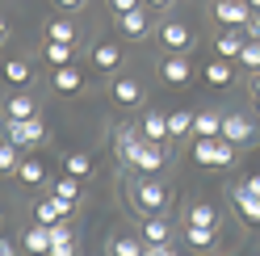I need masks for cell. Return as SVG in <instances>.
<instances>
[{
	"instance_id": "obj_1",
	"label": "cell",
	"mask_w": 260,
	"mask_h": 256,
	"mask_svg": "<svg viewBox=\"0 0 260 256\" xmlns=\"http://www.w3.org/2000/svg\"><path fill=\"white\" fill-rule=\"evenodd\" d=\"M118 155L135 172H143V177H155V172L168 164V147H164V143L143 139L135 126H122V131H118Z\"/></svg>"
},
{
	"instance_id": "obj_2",
	"label": "cell",
	"mask_w": 260,
	"mask_h": 256,
	"mask_svg": "<svg viewBox=\"0 0 260 256\" xmlns=\"http://www.w3.org/2000/svg\"><path fill=\"white\" fill-rule=\"evenodd\" d=\"M130 198H135V206H139V218L143 214H164L172 206V194H168L164 181H135L130 185Z\"/></svg>"
},
{
	"instance_id": "obj_3",
	"label": "cell",
	"mask_w": 260,
	"mask_h": 256,
	"mask_svg": "<svg viewBox=\"0 0 260 256\" xmlns=\"http://www.w3.org/2000/svg\"><path fill=\"white\" fill-rule=\"evenodd\" d=\"M235 155H239V147L226 143V139H198L193 143V159L206 164V168H231Z\"/></svg>"
},
{
	"instance_id": "obj_4",
	"label": "cell",
	"mask_w": 260,
	"mask_h": 256,
	"mask_svg": "<svg viewBox=\"0 0 260 256\" xmlns=\"http://www.w3.org/2000/svg\"><path fill=\"white\" fill-rule=\"evenodd\" d=\"M222 139L235 143V147H256V126L239 114V109H226L222 114Z\"/></svg>"
},
{
	"instance_id": "obj_5",
	"label": "cell",
	"mask_w": 260,
	"mask_h": 256,
	"mask_svg": "<svg viewBox=\"0 0 260 256\" xmlns=\"http://www.w3.org/2000/svg\"><path fill=\"white\" fill-rule=\"evenodd\" d=\"M5 139H13L17 147H38L46 139V126H42V118H25V122L5 118Z\"/></svg>"
},
{
	"instance_id": "obj_6",
	"label": "cell",
	"mask_w": 260,
	"mask_h": 256,
	"mask_svg": "<svg viewBox=\"0 0 260 256\" xmlns=\"http://www.w3.org/2000/svg\"><path fill=\"white\" fill-rule=\"evenodd\" d=\"M109 97H113V105H122V109H135V105H143V84L135 76H118L109 84Z\"/></svg>"
},
{
	"instance_id": "obj_7",
	"label": "cell",
	"mask_w": 260,
	"mask_h": 256,
	"mask_svg": "<svg viewBox=\"0 0 260 256\" xmlns=\"http://www.w3.org/2000/svg\"><path fill=\"white\" fill-rule=\"evenodd\" d=\"M210 13H214L222 25H248L252 5H248V0H214V5H210Z\"/></svg>"
},
{
	"instance_id": "obj_8",
	"label": "cell",
	"mask_w": 260,
	"mask_h": 256,
	"mask_svg": "<svg viewBox=\"0 0 260 256\" xmlns=\"http://www.w3.org/2000/svg\"><path fill=\"white\" fill-rule=\"evenodd\" d=\"M243 46H248V34H243V25H226L222 34L214 38V55L218 59H239Z\"/></svg>"
},
{
	"instance_id": "obj_9",
	"label": "cell",
	"mask_w": 260,
	"mask_h": 256,
	"mask_svg": "<svg viewBox=\"0 0 260 256\" xmlns=\"http://www.w3.org/2000/svg\"><path fill=\"white\" fill-rule=\"evenodd\" d=\"M159 42H164L172 55H185L193 46V34H189L185 21H164V25H159Z\"/></svg>"
},
{
	"instance_id": "obj_10",
	"label": "cell",
	"mask_w": 260,
	"mask_h": 256,
	"mask_svg": "<svg viewBox=\"0 0 260 256\" xmlns=\"http://www.w3.org/2000/svg\"><path fill=\"white\" fill-rule=\"evenodd\" d=\"M189 76H193V68H189L185 55H168L164 63H159V80H164V84H172V88H185Z\"/></svg>"
},
{
	"instance_id": "obj_11",
	"label": "cell",
	"mask_w": 260,
	"mask_h": 256,
	"mask_svg": "<svg viewBox=\"0 0 260 256\" xmlns=\"http://www.w3.org/2000/svg\"><path fill=\"white\" fill-rule=\"evenodd\" d=\"M72 210H76L72 202H63V198H55V194H51V198H42V202L34 206V222H42V227H51V222L68 218Z\"/></svg>"
},
{
	"instance_id": "obj_12",
	"label": "cell",
	"mask_w": 260,
	"mask_h": 256,
	"mask_svg": "<svg viewBox=\"0 0 260 256\" xmlns=\"http://www.w3.org/2000/svg\"><path fill=\"white\" fill-rule=\"evenodd\" d=\"M21 252H25V256H51V227L34 222V227L21 235Z\"/></svg>"
},
{
	"instance_id": "obj_13",
	"label": "cell",
	"mask_w": 260,
	"mask_h": 256,
	"mask_svg": "<svg viewBox=\"0 0 260 256\" xmlns=\"http://www.w3.org/2000/svg\"><path fill=\"white\" fill-rule=\"evenodd\" d=\"M231 202L239 206V218L248 222V227H260V198H256V194H248L243 185H235V189H231Z\"/></svg>"
},
{
	"instance_id": "obj_14",
	"label": "cell",
	"mask_w": 260,
	"mask_h": 256,
	"mask_svg": "<svg viewBox=\"0 0 260 256\" xmlns=\"http://www.w3.org/2000/svg\"><path fill=\"white\" fill-rule=\"evenodd\" d=\"M143 139L151 143H168V114H159V109H143V126H139Z\"/></svg>"
},
{
	"instance_id": "obj_15",
	"label": "cell",
	"mask_w": 260,
	"mask_h": 256,
	"mask_svg": "<svg viewBox=\"0 0 260 256\" xmlns=\"http://www.w3.org/2000/svg\"><path fill=\"white\" fill-rule=\"evenodd\" d=\"M193 135L198 139H222V109H202V114H193Z\"/></svg>"
},
{
	"instance_id": "obj_16",
	"label": "cell",
	"mask_w": 260,
	"mask_h": 256,
	"mask_svg": "<svg viewBox=\"0 0 260 256\" xmlns=\"http://www.w3.org/2000/svg\"><path fill=\"white\" fill-rule=\"evenodd\" d=\"M172 239V222L164 214H143V244H168Z\"/></svg>"
},
{
	"instance_id": "obj_17",
	"label": "cell",
	"mask_w": 260,
	"mask_h": 256,
	"mask_svg": "<svg viewBox=\"0 0 260 256\" xmlns=\"http://www.w3.org/2000/svg\"><path fill=\"white\" fill-rule=\"evenodd\" d=\"M118 63H122V46L118 42H96L92 46V68L96 72H118Z\"/></svg>"
},
{
	"instance_id": "obj_18",
	"label": "cell",
	"mask_w": 260,
	"mask_h": 256,
	"mask_svg": "<svg viewBox=\"0 0 260 256\" xmlns=\"http://www.w3.org/2000/svg\"><path fill=\"white\" fill-rule=\"evenodd\" d=\"M5 118H13V122L38 118V101L29 97V92H17V97H9V101H5Z\"/></svg>"
},
{
	"instance_id": "obj_19",
	"label": "cell",
	"mask_w": 260,
	"mask_h": 256,
	"mask_svg": "<svg viewBox=\"0 0 260 256\" xmlns=\"http://www.w3.org/2000/svg\"><path fill=\"white\" fill-rule=\"evenodd\" d=\"M147 9H130V13H122L118 17V34H126V38H143L147 34Z\"/></svg>"
},
{
	"instance_id": "obj_20",
	"label": "cell",
	"mask_w": 260,
	"mask_h": 256,
	"mask_svg": "<svg viewBox=\"0 0 260 256\" xmlns=\"http://www.w3.org/2000/svg\"><path fill=\"white\" fill-rule=\"evenodd\" d=\"M51 88H55V92H63V97H68V92H80V88H84V76H80L72 63H68V68H55Z\"/></svg>"
},
{
	"instance_id": "obj_21",
	"label": "cell",
	"mask_w": 260,
	"mask_h": 256,
	"mask_svg": "<svg viewBox=\"0 0 260 256\" xmlns=\"http://www.w3.org/2000/svg\"><path fill=\"white\" fill-rule=\"evenodd\" d=\"M51 194L76 206L80 198H84V185H80V177H72V172H63V177H55V181H51Z\"/></svg>"
},
{
	"instance_id": "obj_22",
	"label": "cell",
	"mask_w": 260,
	"mask_h": 256,
	"mask_svg": "<svg viewBox=\"0 0 260 256\" xmlns=\"http://www.w3.org/2000/svg\"><path fill=\"white\" fill-rule=\"evenodd\" d=\"M206 84H210V88H231V84H235L231 59H214V63H206Z\"/></svg>"
},
{
	"instance_id": "obj_23",
	"label": "cell",
	"mask_w": 260,
	"mask_h": 256,
	"mask_svg": "<svg viewBox=\"0 0 260 256\" xmlns=\"http://www.w3.org/2000/svg\"><path fill=\"white\" fill-rule=\"evenodd\" d=\"M185 222H193V227H210V231H218V210L210 202H198V206H189L185 210Z\"/></svg>"
},
{
	"instance_id": "obj_24",
	"label": "cell",
	"mask_w": 260,
	"mask_h": 256,
	"mask_svg": "<svg viewBox=\"0 0 260 256\" xmlns=\"http://www.w3.org/2000/svg\"><path fill=\"white\" fill-rule=\"evenodd\" d=\"M0 76H5V84H13V88H25L29 80V63L25 59H5V68H0Z\"/></svg>"
},
{
	"instance_id": "obj_25",
	"label": "cell",
	"mask_w": 260,
	"mask_h": 256,
	"mask_svg": "<svg viewBox=\"0 0 260 256\" xmlns=\"http://www.w3.org/2000/svg\"><path fill=\"white\" fill-rule=\"evenodd\" d=\"M72 55H76V46H72V42H46V46H42V59L51 63V68H68Z\"/></svg>"
},
{
	"instance_id": "obj_26",
	"label": "cell",
	"mask_w": 260,
	"mask_h": 256,
	"mask_svg": "<svg viewBox=\"0 0 260 256\" xmlns=\"http://www.w3.org/2000/svg\"><path fill=\"white\" fill-rule=\"evenodd\" d=\"M13 177H17L21 185H29V189H34V185H42V181H46V168H42V159H21Z\"/></svg>"
},
{
	"instance_id": "obj_27",
	"label": "cell",
	"mask_w": 260,
	"mask_h": 256,
	"mask_svg": "<svg viewBox=\"0 0 260 256\" xmlns=\"http://www.w3.org/2000/svg\"><path fill=\"white\" fill-rule=\"evenodd\" d=\"M193 135V109H172L168 114V139H185Z\"/></svg>"
},
{
	"instance_id": "obj_28",
	"label": "cell",
	"mask_w": 260,
	"mask_h": 256,
	"mask_svg": "<svg viewBox=\"0 0 260 256\" xmlns=\"http://www.w3.org/2000/svg\"><path fill=\"white\" fill-rule=\"evenodd\" d=\"M181 239L189 248H198V252H206V248H214V231L210 227H193V222H185V231H181Z\"/></svg>"
},
{
	"instance_id": "obj_29",
	"label": "cell",
	"mask_w": 260,
	"mask_h": 256,
	"mask_svg": "<svg viewBox=\"0 0 260 256\" xmlns=\"http://www.w3.org/2000/svg\"><path fill=\"white\" fill-rule=\"evenodd\" d=\"M46 42H72L76 46V21L72 17H55L46 25Z\"/></svg>"
},
{
	"instance_id": "obj_30",
	"label": "cell",
	"mask_w": 260,
	"mask_h": 256,
	"mask_svg": "<svg viewBox=\"0 0 260 256\" xmlns=\"http://www.w3.org/2000/svg\"><path fill=\"white\" fill-rule=\"evenodd\" d=\"M63 172H72V177H80V181L92 177V155L88 151H72L68 159H63Z\"/></svg>"
},
{
	"instance_id": "obj_31",
	"label": "cell",
	"mask_w": 260,
	"mask_h": 256,
	"mask_svg": "<svg viewBox=\"0 0 260 256\" xmlns=\"http://www.w3.org/2000/svg\"><path fill=\"white\" fill-rule=\"evenodd\" d=\"M17 164H21V147L13 139H5L0 143V172H5V177H13V172H17Z\"/></svg>"
},
{
	"instance_id": "obj_32",
	"label": "cell",
	"mask_w": 260,
	"mask_h": 256,
	"mask_svg": "<svg viewBox=\"0 0 260 256\" xmlns=\"http://www.w3.org/2000/svg\"><path fill=\"white\" fill-rule=\"evenodd\" d=\"M143 239H113V244L105 248V256H143Z\"/></svg>"
},
{
	"instance_id": "obj_33",
	"label": "cell",
	"mask_w": 260,
	"mask_h": 256,
	"mask_svg": "<svg viewBox=\"0 0 260 256\" xmlns=\"http://www.w3.org/2000/svg\"><path fill=\"white\" fill-rule=\"evenodd\" d=\"M239 63H243V68H252V72H260V38H248V46H243Z\"/></svg>"
},
{
	"instance_id": "obj_34",
	"label": "cell",
	"mask_w": 260,
	"mask_h": 256,
	"mask_svg": "<svg viewBox=\"0 0 260 256\" xmlns=\"http://www.w3.org/2000/svg\"><path fill=\"white\" fill-rule=\"evenodd\" d=\"M51 256H76V235H63V239H51Z\"/></svg>"
},
{
	"instance_id": "obj_35",
	"label": "cell",
	"mask_w": 260,
	"mask_h": 256,
	"mask_svg": "<svg viewBox=\"0 0 260 256\" xmlns=\"http://www.w3.org/2000/svg\"><path fill=\"white\" fill-rule=\"evenodd\" d=\"M130 9H139V0H109V13H113V17H122V13H130Z\"/></svg>"
},
{
	"instance_id": "obj_36",
	"label": "cell",
	"mask_w": 260,
	"mask_h": 256,
	"mask_svg": "<svg viewBox=\"0 0 260 256\" xmlns=\"http://www.w3.org/2000/svg\"><path fill=\"white\" fill-rule=\"evenodd\" d=\"M243 34H248V38H260V13H252V17H248V25H243Z\"/></svg>"
},
{
	"instance_id": "obj_37",
	"label": "cell",
	"mask_w": 260,
	"mask_h": 256,
	"mask_svg": "<svg viewBox=\"0 0 260 256\" xmlns=\"http://www.w3.org/2000/svg\"><path fill=\"white\" fill-rule=\"evenodd\" d=\"M243 189H248V194H256V198H260V172H252V177L243 181Z\"/></svg>"
},
{
	"instance_id": "obj_38",
	"label": "cell",
	"mask_w": 260,
	"mask_h": 256,
	"mask_svg": "<svg viewBox=\"0 0 260 256\" xmlns=\"http://www.w3.org/2000/svg\"><path fill=\"white\" fill-rule=\"evenodd\" d=\"M0 256H21V248L9 244V239H0Z\"/></svg>"
},
{
	"instance_id": "obj_39",
	"label": "cell",
	"mask_w": 260,
	"mask_h": 256,
	"mask_svg": "<svg viewBox=\"0 0 260 256\" xmlns=\"http://www.w3.org/2000/svg\"><path fill=\"white\" fill-rule=\"evenodd\" d=\"M59 9H84V0H55Z\"/></svg>"
},
{
	"instance_id": "obj_40",
	"label": "cell",
	"mask_w": 260,
	"mask_h": 256,
	"mask_svg": "<svg viewBox=\"0 0 260 256\" xmlns=\"http://www.w3.org/2000/svg\"><path fill=\"white\" fill-rule=\"evenodd\" d=\"M151 248H155V256H176V252H172L168 244H151Z\"/></svg>"
},
{
	"instance_id": "obj_41",
	"label": "cell",
	"mask_w": 260,
	"mask_h": 256,
	"mask_svg": "<svg viewBox=\"0 0 260 256\" xmlns=\"http://www.w3.org/2000/svg\"><path fill=\"white\" fill-rule=\"evenodd\" d=\"M252 92H256V97H260V72L252 76Z\"/></svg>"
},
{
	"instance_id": "obj_42",
	"label": "cell",
	"mask_w": 260,
	"mask_h": 256,
	"mask_svg": "<svg viewBox=\"0 0 260 256\" xmlns=\"http://www.w3.org/2000/svg\"><path fill=\"white\" fill-rule=\"evenodd\" d=\"M5 34H9V25H5V17H0V42H5Z\"/></svg>"
},
{
	"instance_id": "obj_43",
	"label": "cell",
	"mask_w": 260,
	"mask_h": 256,
	"mask_svg": "<svg viewBox=\"0 0 260 256\" xmlns=\"http://www.w3.org/2000/svg\"><path fill=\"white\" fill-rule=\"evenodd\" d=\"M147 5H155V9H164V5H168V0H147Z\"/></svg>"
},
{
	"instance_id": "obj_44",
	"label": "cell",
	"mask_w": 260,
	"mask_h": 256,
	"mask_svg": "<svg viewBox=\"0 0 260 256\" xmlns=\"http://www.w3.org/2000/svg\"><path fill=\"white\" fill-rule=\"evenodd\" d=\"M248 5H252V13H260V0H248Z\"/></svg>"
},
{
	"instance_id": "obj_45",
	"label": "cell",
	"mask_w": 260,
	"mask_h": 256,
	"mask_svg": "<svg viewBox=\"0 0 260 256\" xmlns=\"http://www.w3.org/2000/svg\"><path fill=\"white\" fill-rule=\"evenodd\" d=\"M143 256H155V248H151V244H147V248H143Z\"/></svg>"
},
{
	"instance_id": "obj_46",
	"label": "cell",
	"mask_w": 260,
	"mask_h": 256,
	"mask_svg": "<svg viewBox=\"0 0 260 256\" xmlns=\"http://www.w3.org/2000/svg\"><path fill=\"white\" fill-rule=\"evenodd\" d=\"M256 109H260V97H256Z\"/></svg>"
}]
</instances>
